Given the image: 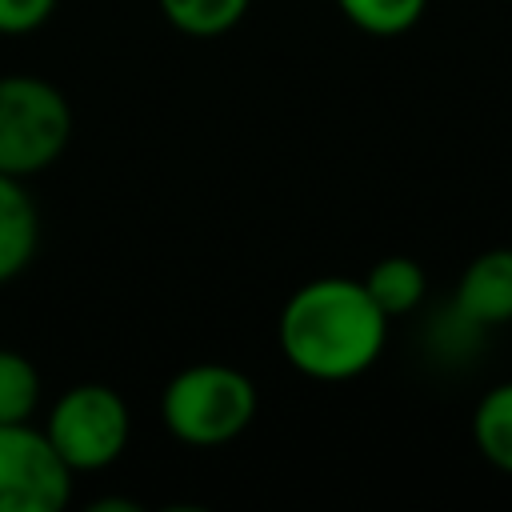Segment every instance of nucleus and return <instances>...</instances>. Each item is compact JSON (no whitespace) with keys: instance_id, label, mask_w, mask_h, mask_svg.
<instances>
[{"instance_id":"1","label":"nucleus","mask_w":512,"mask_h":512,"mask_svg":"<svg viewBox=\"0 0 512 512\" xmlns=\"http://www.w3.org/2000/svg\"><path fill=\"white\" fill-rule=\"evenodd\" d=\"M388 316L368 296L364 280L316 276L304 280L280 308V356L308 380L344 384L368 372L388 344Z\"/></svg>"},{"instance_id":"2","label":"nucleus","mask_w":512,"mask_h":512,"mask_svg":"<svg viewBox=\"0 0 512 512\" xmlns=\"http://www.w3.org/2000/svg\"><path fill=\"white\" fill-rule=\"evenodd\" d=\"M256 412H260V392L252 376L220 360H200L180 368L160 392V424L168 428L172 440L188 448L232 444L252 428Z\"/></svg>"},{"instance_id":"3","label":"nucleus","mask_w":512,"mask_h":512,"mask_svg":"<svg viewBox=\"0 0 512 512\" xmlns=\"http://www.w3.org/2000/svg\"><path fill=\"white\" fill-rule=\"evenodd\" d=\"M72 140L68 96L28 72L0 76V172L28 180L52 168Z\"/></svg>"},{"instance_id":"4","label":"nucleus","mask_w":512,"mask_h":512,"mask_svg":"<svg viewBox=\"0 0 512 512\" xmlns=\"http://www.w3.org/2000/svg\"><path fill=\"white\" fill-rule=\"evenodd\" d=\"M44 436L72 472H100L124 456L132 412L112 384L80 380L52 400Z\"/></svg>"},{"instance_id":"5","label":"nucleus","mask_w":512,"mask_h":512,"mask_svg":"<svg viewBox=\"0 0 512 512\" xmlns=\"http://www.w3.org/2000/svg\"><path fill=\"white\" fill-rule=\"evenodd\" d=\"M72 476L44 428L0 424V512H60L72 500Z\"/></svg>"},{"instance_id":"6","label":"nucleus","mask_w":512,"mask_h":512,"mask_svg":"<svg viewBox=\"0 0 512 512\" xmlns=\"http://www.w3.org/2000/svg\"><path fill=\"white\" fill-rule=\"evenodd\" d=\"M452 308L484 332L512 324V248L508 244L484 248L464 264L452 292Z\"/></svg>"},{"instance_id":"7","label":"nucleus","mask_w":512,"mask_h":512,"mask_svg":"<svg viewBox=\"0 0 512 512\" xmlns=\"http://www.w3.org/2000/svg\"><path fill=\"white\" fill-rule=\"evenodd\" d=\"M40 248V208L24 180L0 172V284L16 280Z\"/></svg>"},{"instance_id":"8","label":"nucleus","mask_w":512,"mask_h":512,"mask_svg":"<svg viewBox=\"0 0 512 512\" xmlns=\"http://www.w3.org/2000/svg\"><path fill=\"white\" fill-rule=\"evenodd\" d=\"M360 280H364L368 296L376 300V308H380L388 320L416 312V308L424 304V296H428V272H424V264L412 260V256H384V260H376V264L368 268V276H360Z\"/></svg>"},{"instance_id":"9","label":"nucleus","mask_w":512,"mask_h":512,"mask_svg":"<svg viewBox=\"0 0 512 512\" xmlns=\"http://www.w3.org/2000/svg\"><path fill=\"white\" fill-rule=\"evenodd\" d=\"M472 444L504 476H512V380L488 388L472 408Z\"/></svg>"},{"instance_id":"10","label":"nucleus","mask_w":512,"mask_h":512,"mask_svg":"<svg viewBox=\"0 0 512 512\" xmlns=\"http://www.w3.org/2000/svg\"><path fill=\"white\" fill-rule=\"evenodd\" d=\"M160 16L192 40H216L228 36L252 8V0H156Z\"/></svg>"},{"instance_id":"11","label":"nucleus","mask_w":512,"mask_h":512,"mask_svg":"<svg viewBox=\"0 0 512 512\" xmlns=\"http://www.w3.org/2000/svg\"><path fill=\"white\" fill-rule=\"evenodd\" d=\"M336 8L356 32L376 40H396L424 20L428 0H336Z\"/></svg>"},{"instance_id":"12","label":"nucleus","mask_w":512,"mask_h":512,"mask_svg":"<svg viewBox=\"0 0 512 512\" xmlns=\"http://www.w3.org/2000/svg\"><path fill=\"white\" fill-rule=\"evenodd\" d=\"M40 400H44L40 368L16 348H0V424L32 420Z\"/></svg>"},{"instance_id":"13","label":"nucleus","mask_w":512,"mask_h":512,"mask_svg":"<svg viewBox=\"0 0 512 512\" xmlns=\"http://www.w3.org/2000/svg\"><path fill=\"white\" fill-rule=\"evenodd\" d=\"M60 0H0V36H28L56 12Z\"/></svg>"}]
</instances>
